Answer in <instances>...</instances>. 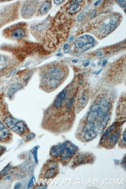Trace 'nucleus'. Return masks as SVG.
<instances>
[{
	"label": "nucleus",
	"mask_w": 126,
	"mask_h": 189,
	"mask_svg": "<svg viewBox=\"0 0 126 189\" xmlns=\"http://www.w3.org/2000/svg\"><path fill=\"white\" fill-rule=\"evenodd\" d=\"M95 126L94 124L93 123L88 122L85 128V132L87 130H95Z\"/></svg>",
	"instance_id": "obj_19"
},
{
	"label": "nucleus",
	"mask_w": 126,
	"mask_h": 189,
	"mask_svg": "<svg viewBox=\"0 0 126 189\" xmlns=\"http://www.w3.org/2000/svg\"><path fill=\"white\" fill-rule=\"evenodd\" d=\"M0 149H1V148H0Z\"/></svg>",
	"instance_id": "obj_33"
},
{
	"label": "nucleus",
	"mask_w": 126,
	"mask_h": 189,
	"mask_svg": "<svg viewBox=\"0 0 126 189\" xmlns=\"http://www.w3.org/2000/svg\"><path fill=\"white\" fill-rule=\"evenodd\" d=\"M51 7H52L51 2L46 1L40 7V8L39 9V13H40V14H41L42 15L46 14L50 10V9H51Z\"/></svg>",
	"instance_id": "obj_8"
},
{
	"label": "nucleus",
	"mask_w": 126,
	"mask_h": 189,
	"mask_svg": "<svg viewBox=\"0 0 126 189\" xmlns=\"http://www.w3.org/2000/svg\"><path fill=\"white\" fill-rule=\"evenodd\" d=\"M100 2H101V1H96V2L95 3L94 5H95V6H96V5H97V4H99Z\"/></svg>",
	"instance_id": "obj_32"
},
{
	"label": "nucleus",
	"mask_w": 126,
	"mask_h": 189,
	"mask_svg": "<svg viewBox=\"0 0 126 189\" xmlns=\"http://www.w3.org/2000/svg\"><path fill=\"white\" fill-rule=\"evenodd\" d=\"M66 94H67V91L66 90H64L59 94L57 96V98H56V100H54L53 104V106L54 108H60L62 106L64 100L66 97Z\"/></svg>",
	"instance_id": "obj_4"
},
{
	"label": "nucleus",
	"mask_w": 126,
	"mask_h": 189,
	"mask_svg": "<svg viewBox=\"0 0 126 189\" xmlns=\"http://www.w3.org/2000/svg\"><path fill=\"white\" fill-rule=\"evenodd\" d=\"M118 2L122 6V7H125V5H126V1H118Z\"/></svg>",
	"instance_id": "obj_24"
},
{
	"label": "nucleus",
	"mask_w": 126,
	"mask_h": 189,
	"mask_svg": "<svg viewBox=\"0 0 126 189\" xmlns=\"http://www.w3.org/2000/svg\"><path fill=\"white\" fill-rule=\"evenodd\" d=\"M25 35V32L22 28H17L11 34V36L15 39L23 38Z\"/></svg>",
	"instance_id": "obj_7"
},
{
	"label": "nucleus",
	"mask_w": 126,
	"mask_h": 189,
	"mask_svg": "<svg viewBox=\"0 0 126 189\" xmlns=\"http://www.w3.org/2000/svg\"><path fill=\"white\" fill-rule=\"evenodd\" d=\"M10 134L9 130L6 128L0 130V139H5L9 137Z\"/></svg>",
	"instance_id": "obj_16"
},
{
	"label": "nucleus",
	"mask_w": 126,
	"mask_h": 189,
	"mask_svg": "<svg viewBox=\"0 0 126 189\" xmlns=\"http://www.w3.org/2000/svg\"><path fill=\"white\" fill-rule=\"evenodd\" d=\"M85 132L84 139L87 141L93 139L96 136V134L95 130H87Z\"/></svg>",
	"instance_id": "obj_13"
},
{
	"label": "nucleus",
	"mask_w": 126,
	"mask_h": 189,
	"mask_svg": "<svg viewBox=\"0 0 126 189\" xmlns=\"http://www.w3.org/2000/svg\"><path fill=\"white\" fill-rule=\"evenodd\" d=\"M94 43H88V44L84 45V46H82L80 49H81V51L84 52V51L88 50H89V49L94 47Z\"/></svg>",
	"instance_id": "obj_20"
},
{
	"label": "nucleus",
	"mask_w": 126,
	"mask_h": 189,
	"mask_svg": "<svg viewBox=\"0 0 126 189\" xmlns=\"http://www.w3.org/2000/svg\"><path fill=\"white\" fill-rule=\"evenodd\" d=\"M95 14H96V10H93L92 13H91V17L92 18H93L94 17V16H95Z\"/></svg>",
	"instance_id": "obj_28"
},
{
	"label": "nucleus",
	"mask_w": 126,
	"mask_h": 189,
	"mask_svg": "<svg viewBox=\"0 0 126 189\" xmlns=\"http://www.w3.org/2000/svg\"><path fill=\"white\" fill-rule=\"evenodd\" d=\"M120 135V132L119 131L115 132L109 138V141L110 142V144H115L118 141Z\"/></svg>",
	"instance_id": "obj_15"
},
{
	"label": "nucleus",
	"mask_w": 126,
	"mask_h": 189,
	"mask_svg": "<svg viewBox=\"0 0 126 189\" xmlns=\"http://www.w3.org/2000/svg\"><path fill=\"white\" fill-rule=\"evenodd\" d=\"M35 11V9L33 5L31 4L25 5L22 8V16L25 18H28L34 14Z\"/></svg>",
	"instance_id": "obj_3"
},
{
	"label": "nucleus",
	"mask_w": 126,
	"mask_h": 189,
	"mask_svg": "<svg viewBox=\"0 0 126 189\" xmlns=\"http://www.w3.org/2000/svg\"><path fill=\"white\" fill-rule=\"evenodd\" d=\"M89 64V62L88 61H86V62H85L84 63V65L85 67L88 66Z\"/></svg>",
	"instance_id": "obj_31"
},
{
	"label": "nucleus",
	"mask_w": 126,
	"mask_h": 189,
	"mask_svg": "<svg viewBox=\"0 0 126 189\" xmlns=\"http://www.w3.org/2000/svg\"><path fill=\"white\" fill-rule=\"evenodd\" d=\"M73 102H74V98H72L69 100L67 101V108L68 110H70V109L71 108Z\"/></svg>",
	"instance_id": "obj_22"
},
{
	"label": "nucleus",
	"mask_w": 126,
	"mask_h": 189,
	"mask_svg": "<svg viewBox=\"0 0 126 189\" xmlns=\"http://www.w3.org/2000/svg\"><path fill=\"white\" fill-rule=\"evenodd\" d=\"M56 169V165H54V163L52 164L45 174L44 177L46 178H50L53 177L55 174Z\"/></svg>",
	"instance_id": "obj_10"
},
{
	"label": "nucleus",
	"mask_w": 126,
	"mask_h": 189,
	"mask_svg": "<svg viewBox=\"0 0 126 189\" xmlns=\"http://www.w3.org/2000/svg\"><path fill=\"white\" fill-rule=\"evenodd\" d=\"M81 1H74L73 4L71 5V6L69 9V13H75L76 12L79 11L81 8V6L79 5V3Z\"/></svg>",
	"instance_id": "obj_14"
},
{
	"label": "nucleus",
	"mask_w": 126,
	"mask_h": 189,
	"mask_svg": "<svg viewBox=\"0 0 126 189\" xmlns=\"http://www.w3.org/2000/svg\"><path fill=\"white\" fill-rule=\"evenodd\" d=\"M7 65V61L5 58L2 56H0V70L3 69L5 68Z\"/></svg>",
	"instance_id": "obj_17"
},
{
	"label": "nucleus",
	"mask_w": 126,
	"mask_h": 189,
	"mask_svg": "<svg viewBox=\"0 0 126 189\" xmlns=\"http://www.w3.org/2000/svg\"><path fill=\"white\" fill-rule=\"evenodd\" d=\"M5 128V127L4 126L3 124L1 122H0V130L3 129V128Z\"/></svg>",
	"instance_id": "obj_30"
},
{
	"label": "nucleus",
	"mask_w": 126,
	"mask_h": 189,
	"mask_svg": "<svg viewBox=\"0 0 126 189\" xmlns=\"http://www.w3.org/2000/svg\"><path fill=\"white\" fill-rule=\"evenodd\" d=\"M49 24L48 23H44V24H39L36 26V30L38 31H43L44 30H45L47 28H48Z\"/></svg>",
	"instance_id": "obj_21"
},
{
	"label": "nucleus",
	"mask_w": 126,
	"mask_h": 189,
	"mask_svg": "<svg viewBox=\"0 0 126 189\" xmlns=\"http://www.w3.org/2000/svg\"><path fill=\"white\" fill-rule=\"evenodd\" d=\"M17 122H18V120H17L15 119H14L12 117H9V116L7 117L5 119V123H6L7 126H8L9 128H10L11 129H13L14 128V126Z\"/></svg>",
	"instance_id": "obj_12"
},
{
	"label": "nucleus",
	"mask_w": 126,
	"mask_h": 189,
	"mask_svg": "<svg viewBox=\"0 0 126 189\" xmlns=\"http://www.w3.org/2000/svg\"><path fill=\"white\" fill-rule=\"evenodd\" d=\"M74 153V149L71 147H64L62 149L60 153V157L62 159H67L71 157Z\"/></svg>",
	"instance_id": "obj_5"
},
{
	"label": "nucleus",
	"mask_w": 126,
	"mask_h": 189,
	"mask_svg": "<svg viewBox=\"0 0 126 189\" xmlns=\"http://www.w3.org/2000/svg\"><path fill=\"white\" fill-rule=\"evenodd\" d=\"M59 80L57 79L50 78V77H47V85L51 89H56L57 88L59 85Z\"/></svg>",
	"instance_id": "obj_9"
},
{
	"label": "nucleus",
	"mask_w": 126,
	"mask_h": 189,
	"mask_svg": "<svg viewBox=\"0 0 126 189\" xmlns=\"http://www.w3.org/2000/svg\"><path fill=\"white\" fill-rule=\"evenodd\" d=\"M86 101H87V96L86 94H83L79 99V104L81 105H84L86 104Z\"/></svg>",
	"instance_id": "obj_18"
},
{
	"label": "nucleus",
	"mask_w": 126,
	"mask_h": 189,
	"mask_svg": "<svg viewBox=\"0 0 126 189\" xmlns=\"http://www.w3.org/2000/svg\"><path fill=\"white\" fill-rule=\"evenodd\" d=\"M68 44H66L64 46V53H66V50L68 51Z\"/></svg>",
	"instance_id": "obj_27"
},
{
	"label": "nucleus",
	"mask_w": 126,
	"mask_h": 189,
	"mask_svg": "<svg viewBox=\"0 0 126 189\" xmlns=\"http://www.w3.org/2000/svg\"><path fill=\"white\" fill-rule=\"evenodd\" d=\"M22 85L20 83H16L15 84H14L13 85H12L10 89H9L8 91V94L9 96H11L13 94H14L16 91L21 89H22Z\"/></svg>",
	"instance_id": "obj_11"
},
{
	"label": "nucleus",
	"mask_w": 126,
	"mask_h": 189,
	"mask_svg": "<svg viewBox=\"0 0 126 189\" xmlns=\"http://www.w3.org/2000/svg\"><path fill=\"white\" fill-rule=\"evenodd\" d=\"M85 14L84 13H81V14L78 16V21L82 20L84 19V17H85Z\"/></svg>",
	"instance_id": "obj_23"
},
{
	"label": "nucleus",
	"mask_w": 126,
	"mask_h": 189,
	"mask_svg": "<svg viewBox=\"0 0 126 189\" xmlns=\"http://www.w3.org/2000/svg\"><path fill=\"white\" fill-rule=\"evenodd\" d=\"M25 128H26V127H25V125L24 123V122H21V121H18L16 123L14 128L12 130H13L17 134H21L24 132Z\"/></svg>",
	"instance_id": "obj_6"
},
{
	"label": "nucleus",
	"mask_w": 126,
	"mask_h": 189,
	"mask_svg": "<svg viewBox=\"0 0 126 189\" xmlns=\"http://www.w3.org/2000/svg\"><path fill=\"white\" fill-rule=\"evenodd\" d=\"M122 142L123 143V144L125 145V144H126V132H125L124 133H123V134Z\"/></svg>",
	"instance_id": "obj_25"
},
{
	"label": "nucleus",
	"mask_w": 126,
	"mask_h": 189,
	"mask_svg": "<svg viewBox=\"0 0 126 189\" xmlns=\"http://www.w3.org/2000/svg\"><path fill=\"white\" fill-rule=\"evenodd\" d=\"M96 54H97V56H101L103 54V53L102 51H99V52H98L96 53Z\"/></svg>",
	"instance_id": "obj_29"
},
{
	"label": "nucleus",
	"mask_w": 126,
	"mask_h": 189,
	"mask_svg": "<svg viewBox=\"0 0 126 189\" xmlns=\"http://www.w3.org/2000/svg\"><path fill=\"white\" fill-rule=\"evenodd\" d=\"M63 1L62 0H60V1H57V0H56V1H54V3L56 5H60L61 3H63Z\"/></svg>",
	"instance_id": "obj_26"
},
{
	"label": "nucleus",
	"mask_w": 126,
	"mask_h": 189,
	"mask_svg": "<svg viewBox=\"0 0 126 189\" xmlns=\"http://www.w3.org/2000/svg\"><path fill=\"white\" fill-rule=\"evenodd\" d=\"M94 38L93 36L88 35H85L77 39L75 42V46L78 48H81L88 43H94Z\"/></svg>",
	"instance_id": "obj_2"
},
{
	"label": "nucleus",
	"mask_w": 126,
	"mask_h": 189,
	"mask_svg": "<svg viewBox=\"0 0 126 189\" xmlns=\"http://www.w3.org/2000/svg\"><path fill=\"white\" fill-rule=\"evenodd\" d=\"M48 77L53 78L60 80L63 79L64 76L62 69L58 67H52L48 69Z\"/></svg>",
	"instance_id": "obj_1"
}]
</instances>
